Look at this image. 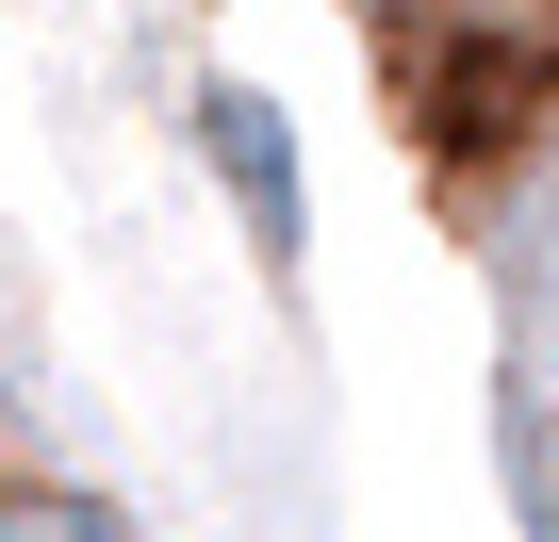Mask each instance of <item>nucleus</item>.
<instances>
[{
    "mask_svg": "<svg viewBox=\"0 0 559 542\" xmlns=\"http://www.w3.org/2000/svg\"><path fill=\"white\" fill-rule=\"evenodd\" d=\"M0 542H132V509L99 477H50V460H0Z\"/></svg>",
    "mask_w": 559,
    "mask_h": 542,
    "instance_id": "obj_3",
    "label": "nucleus"
},
{
    "mask_svg": "<svg viewBox=\"0 0 559 542\" xmlns=\"http://www.w3.org/2000/svg\"><path fill=\"white\" fill-rule=\"evenodd\" d=\"M198 132H214V165H230L247 230H263V246H297V148H280V116H263L247 83H214V99H198Z\"/></svg>",
    "mask_w": 559,
    "mask_h": 542,
    "instance_id": "obj_2",
    "label": "nucleus"
},
{
    "mask_svg": "<svg viewBox=\"0 0 559 542\" xmlns=\"http://www.w3.org/2000/svg\"><path fill=\"white\" fill-rule=\"evenodd\" d=\"M395 99H412V132H428V165H510L543 116H559V34H510V17H428L412 50H395Z\"/></svg>",
    "mask_w": 559,
    "mask_h": 542,
    "instance_id": "obj_1",
    "label": "nucleus"
}]
</instances>
